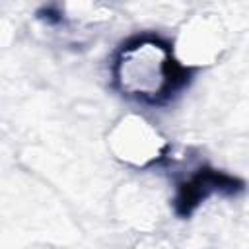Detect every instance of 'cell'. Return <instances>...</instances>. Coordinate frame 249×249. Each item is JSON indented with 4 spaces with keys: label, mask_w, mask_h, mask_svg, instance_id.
Masks as SVG:
<instances>
[{
    "label": "cell",
    "mask_w": 249,
    "mask_h": 249,
    "mask_svg": "<svg viewBox=\"0 0 249 249\" xmlns=\"http://www.w3.org/2000/svg\"><path fill=\"white\" fill-rule=\"evenodd\" d=\"M111 74L123 97L144 105L167 103L189 82V70L173 56L171 45L156 35H138L123 43Z\"/></svg>",
    "instance_id": "1"
},
{
    "label": "cell",
    "mask_w": 249,
    "mask_h": 249,
    "mask_svg": "<svg viewBox=\"0 0 249 249\" xmlns=\"http://www.w3.org/2000/svg\"><path fill=\"white\" fill-rule=\"evenodd\" d=\"M241 185H243L241 181L222 171L198 169L195 175H191L185 183L179 185L177 196H175V208L181 216H189L210 195H216V193L231 195L237 189H241Z\"/></svg>",
    "instance_id": "2"
}]
</instances>
